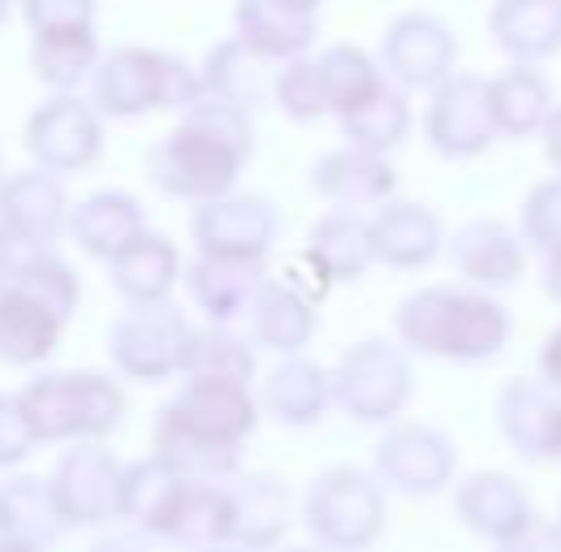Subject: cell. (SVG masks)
I'll list each match as a JSON object with an SVG mask.
<instances>
[{"label": "cell", "mask_w": 561, "mask_h": 552, "mask_svg": "<svg viewBox=\"0 0 561 552\" xmlns=\"http://www.w3.org/2000/svg\"><path fill=\"white\" fill-rule=\"evenodd\" d=\"M251 151V108L204 91L195 104L182 108V122L147 151V173L164 195L204 204L233 191Z\"/></svg>", "instance_id": "obj_1"}, {"label": "cell", "mask_w": 561, "mask_h": 552, "mask_svg": "<svg viewBox=\"0 0 561 552\" xmlns=\"http://www.w3.org/2000/svg\"><path fill=\"white\" fill-rule=\"evenodd\" d=\"M393 329L402 345L420 349L427 358L484 363V358H496L510 342V311L480 289L423 285L398 302Z\"/></svg>", "instance_id": "obj_2"}, {"label": "cell", "mask_w": 561, "mask_h": 552, "mask_svg": "<svg viewBox=\"0 0 561 552\" xmlns=\"http://www.w3.org/2000/svg\"><path fill=\"white\" fill-rule=\"evenodd\" d=\"M199 95H204L199 69L160 48H113L91 69V104L117 122H130L156 108H186Z\"/></svg>", "instance_id": "obj_3"}, {"label": "cell", "mask_w": 561, "mask_h": 552, "mask_svg": "<svg viewBox=\"0 0 561 552\" xmlns=\"http://www.w3.org/2000/svg\"><path fill=\"white\" fill-rule=\"evenodd\" d=\"M18 398L39 445L104 440L126 418V393L100 371H53L31 380Z\"/></svg>", "instance_id": "obj_4"}, {"label": "cell", "mask_w": 561, "mask_h": 552, "mask_svg": "<svg viewBox=\"0 0 561 552\" xmlns=\"http://www.w3.org/2000/svg\"><path fill=\"white\" fill-rule=\"evenodd\" d=\"M389 501L380 480L354 467H329L302 492V527L329 549H367L380 540Z\"/></svg>", "instance_id": "obj_5"}, {"label": "cell", "mask_w": 561, "mask_h": 552, "mask_svg": "<svg viewBox=\"0 0 561 552\" xmlns=\"http://www.w3.org/2000/svg\"><path fill=\"white\" fill-rule=\"evenodd\" d=\"M415 393L411 358L398 345L367 337L351 345L333 367V402L354 423H389Z\"/></svg>", "instance_id": "obj_6"}, {"label": "cell", "mask_w": 561, "mask_h": 552, "mask_svg": "<svg viewBox=\"0 0 561 552\" xmlns=\"http://www.w3.org/2000/svg\"><path fill=\"white\" fill-rule=\"evenodd\" d=\"M186 342H191V324L178 307H169V298L164 302H130V311L117 315L108 329V358L122 376L142 380V384H160L182 371Z\"/></svg>", "instance_id": "obj_7"}, {"label": "cell", "mask_w": 561, "mask_h": 552, "mask_svg": "<svg viewBox=\"0 0 561 552\" xmlns=\"http://www.w3.org/2000/svg\"><path fill=\"white\" fill-rule=\"evenodd\" d=\"M22 147L39 169L53 173H82L104 151V113L95 104H82L70 91H57L48 104H39L22 130Z\"/></svg>", "instance_id": "obj_8"}, {"label": "cell", "mask_w": 561, "mask_h": 552, "mask_svg": "<svg viewBox=\"0 0 561 552\" xmlns=\"http://www.w3.org/2000/svg\"><path fill=\"white\" fill-rule=\"evenodd\" d=\"M427 142L445 156V160H471L480 151H489L496 142V117H492L489 82L476 73H449L432 87V104H427Z\"/></svg>", "instance_id": "obj_9"}, {"label": "cell", "mask_w": 561, "mask_h": 552, "mask_svg": "<svg viewBox=\"0 0 561 552\" xmlns=\"http://www.w3.org/2000/svg\"><path fill=\"white\" fill-rule=\"evenodd\" d=\"M122 462L100 440H73L48 475L70 527H100L122 518Z\"/></svg>", "instance_id": "obj_10"}, {"label": "cell", "mask_w": 561, "mask_h": 552, "mask_svg": "<svg viewBox=\"0 0 561 552\" xmlns=\"http://www.w3.org/2000/svg\"><path fill=\"white\" fill-rule=\"evenodd\" d=\"M380 69L398 87L411 91H432L440 78H449L458 66V39L436 13H402L385 26L380 35Z\"/></svg>", "instance_id": "obj_11"}, {"label": "cell", "mask_w": 561, "mask_h": 552, "mask_svg": "<svg viewBox=\"0 0 561 552\" xmlns=\"http://www.w3.org/2000/svg\"><path fill=\"white\" fill-rule=\"evenodd\" d=\"M280 233V220L264 195H216L204 199L191 216V238L199 255L229 260H268Z\"/></svg>", "instance_id": "obj_12"}, {"label": "cell", "mask_w": 561, "mask_h": 552, "mask_svg": "<svg viewBox=\"0 0 561 552\" xmlns=\"http://www.w3.org/2000/svg\"><path fill=\"white\" fill-rule=\"evenodd\" d=\"M454 471H458V453L449 436H440L427 423H402L385 432L376 445V480L407 496H432L449 487Z\"/></svg>", "instance_id": "obj_13"}, {"label": "cell", "mask_w": 561, "mask_h": 552, "mask_svg": "<svg viewBox=\"0 0 561 552\" xmlns=\"http://www.w3.org/2000/svg\"><path fill=\"white\" fill-rule=\"evenodd\" d=\"M0 225L18 246L44 251L70 229V195L53 169H22L0 182Z\"/></svg>", "instance_id": "obj_14"}, {"label": "cell", "mask_w": 561, "mask_h": 552, "mask_svg": "<svg viewBox=\"0 0 561 552\" xmlns=\"http://www.w3.org/2000/svg\"><path fill=\"white\" fill-rule=\"evenodd\" d=\"M496 427L527 462L561 458V393L545 380H510L496 398Z\"/></svg>", "instance_id": "obj_15"}, {"label": "cell", "mask_w": 561, "mask_h": 552, "mask_svg": "<svg viewBox=\"0 0 561 552\" xmlns=\"http://www.w3.org/2000/svg\"><path fill=\"white\" fill-rule=\"evenodd\" d=\"M164 411L225 445H242L260 423V402L251 398V384L211 380V376H186V384L178 389L173 402H164Z\"/></svg>", "instance_id": "obj_16"}, {"label": "cell", "mask_w": 561, "mask_h": 552, "mask_svg": "<svg viewBox=\"0 0 561 552\" xmlns=\"http://www.w3.org/2000/svg\"><path fill=\"white\" fill-rule=\"evenodd\" d=\"M454 509L467 531H476L480 540L501 544V549H510L536 518L523 483L505 471H476L471 480H462L454 492Z\"/></svg>", "instance_id": "obj_17"}, {"label": "cell", "mask_w": 561, "mask_h": 552, "mask_svg": "<svg viewBox=\"0 0 561 552\" xmlns=\"http://www.w3.org/2000/svg\"><path fill=\"white\" fill-rule=\"evenodd\" d=\"M70 531L53 480L39 475H13L0 483V549L4 552H39L53 549Z\"/></svg>", "instance_id": "obj_18"}, {"label": "cell", "mask_w": 561, "mask_h": 552, "mask_svg": "<svg viewBox=\"0 0 561 552\" xmlns=\"http://www.w3.org/2000/svg\"><path fill=\"white\" fill-rule=\"evenodd\" d=\"M449 264L471 285L505 289L527 273V246L523 233L510 229L505 220H467L449 238Z\"/></svg>", "instance_id": "obj_19"}, {"label": "cell", "mask_w": 561, "mask_h": 552, "mask_svg": "<svg viewBox=\"0 0 561 552\" xmlns=\"http://www.w3.org/2000/svg\"><path fill=\"white\" fill-rule=\"evenodd\" d=\"M311 191L320 199L337 207H380L385 199H393L398 191V173L393 164L380 156V151H367V147H337L329 156L316 160L311 169Z\"/></svg>", "instance_id": "obj_20"}, {"label": "cell", "mask_w": 561, "mask_h": 552, "mask_svg": "<svg viewBox=\"0 0 561 552\" xmlns=\"http://www.w3.org/2000/svg\"><path fill=\"white\" fill-rule=\"evenodd\" d=\"M371 225V251H376V264H389V268H427L440 246H445V229H440V216L423 204H407V199H385L380 211L367 220Z\"/></svg>", "instance_id": "obj_21"}, {"label": "cell", "mask_w": 561, "mask_h": 552, "mask_svg": "<svg viewBox=\"0 0 561 552\" xmlns=\"http://www.w3.org/2000/svg\"><path fill=\"white\" fill-rule=\"evenodd\" d=\"M247 329H251V345H260V349L298 354L311 345L316 329H320V315H316V302L302 298L289 280L264 276L251 307H247Z\"/></svg>", "instance_id": "obj_22"}, {"label": "cell", "mask_w": 561, "mask_h": 552, "mask_svg": "<svg viewBox=\"0 0 561 552\" xmlns=\"http://www.w3.org/2000/svg\"><path fill=\"white\" fill-rule=\"evenodd\" d=\"M316 13L311 4H294V0H238L233 4V35L247 39L255 53L273 57V61H289L302 57L316 39Z\"/></svg>", "instance_id": "obj_23"}, {"label": "cell", "mask_w": 561, "mask_h": 552, "mask_svg": "<svg viewBox=\"0 0 561 552\" xmlns=\"http://www.w3.org/2000/svg\"><path fill=\"white\" fill-rule=\"evenodd\" d=\"M70 324L53 315L35 294L4 280L0 285V363L9 367H35L44 363Z\"/></svg>", "instance_id": "obj_24"}, {"label": "cell", "mask_w": 561, "mask_h": 552, "mask_svg": "<svg viewBox=\"0 0 561 552\" xmlns=\"http://www.w3.org/2000/svg\"><path fill=\"white\" fill-rule=\"evenodd\" d=\"M186 289L195 307L211 324H229L247 315L260 280H264V260H229V255H199L191 268H182Z\"/></svg>", "instance_id": "obj_25"}, {"label": "cell", "mask_w": 561, "mask_h": 552, "mask_svg": "<svg viewBox=\"0 0 561 552\" xmlns=\"http://www.w3.org/2000/svg\"><path fill=\"white\" fill-rule=\"evenodd\" d=\"M147 229V216L135 195L126 191H95L87 199L70 207V238L78 251H87L91 260H113L130 238H139Z\"/></svg>", "instance_id": "obj_26"}, {"label": "cell", "mask_w": 561, "mask_h": 552, "mask_svg": "<svg viewBox=\"0 0 561 552\" xmlns=\"http://www.w3.org/2000/svg\"><path fill=\"white\" fill-rule=\"evenodd\" d=\"M182 276V255L169 238L142 229L130 238L113 260H108V280L126 302H164Z\"/></svg>", "instance_id": "obj_27"}, {"label": "cell", "mask_w": 561, "mask_h": 552, "mask_svg": "<svg viewBox=\"0 0 561 552\" xmlns=\"http://www.w3.org/2000/svg\"><path fill=\"white\" fill-rule=\"evenodd\" d=\"M489 35L514 61H545L561 48V0H492Z\"/></svg>", "instance_id": "obj_28"}, {"label": "cell", "mask_w": 561, "mask_h": 552, "mask_svg": "<svg viewBox=\"0 0 561 552\" xmlns=\"http://www.w3.org/2000/svg\"><path fill=\"white\" fill-rule=\"evenodd\" d=\"M260 406L285 427H311L333 406V371L320 363H307L298 354H285V363L268 371Z\"/></svg>", "instance_id": "obj_29"}, {"label": "cell", "mask_w": 561, "mask_h": 552, "mask_svg": "<svg viewBox=\"0 0 561 552\" xmlns=\"http://www.w3.org/2000/svg\"><path fill=\"white\" fill-rule=\"evenodd\" d=\"M277 73H280V61L255 53V48H251L247 39H238V35H233V39H220L208 57H204V69H199L208 95L233 100V104H242V108H255V104L273 100Z\"/></svg>", "instance_id": "obj_30"}, {"label": "cell", "mask_w": 561, "mask_h": 552, "mask_svg": "<svg viewBox=\"0 0 561 552\" xmlns=\"http://www.w3.org/2000/svg\"><path fill=\"white\" fill-rule=\"evenodd\" d=\"M151 453L169 462L182 480H233L242 471V445L211 440L204 432L178 423L169 411H160L151 432Z\"/></svg>", "instance_id": "obj_31"}, {"label": "cell", "mask_w": 561, "mask_h": 552, "mask_svg": "<svg viewBox=\"0 0 561 552\" xmlns=\"http://www.w3.org/2000/svg\"><path fill=\"white\" fill-rule=\"evenodd\" d=\"M233 501V544L273 549L285 540L294 518V496L277 475H242L229 487Z\"/></svg>", "instance_id": "obj_32"}, {"label": "cell", "mask_w": 561, "mask_h": 552, "mask_svg": "<svg viewBox=\"0 0 561 552\" xmlns=\"http://www.w3.org/2000/svg\"><path fill=\"white\" fill-rule=\"evenodd\" d=\"M489 100L501 138H536L553 113V91L536 61H514L505 73L489 78Z\"/></svg>", "instance_id": "obj_33"}, {"label": "cell", "mask_w": 561, "mask_h": 552, "mask_svg": "<svg viewBox=\"0 0 561 552\" xmlns=\"http://www.w3.org/2000/svg\"><path fill=\"white\" fill-rule=\"evenodd\" d=\"M160 540H173V544H186V549L233 544V501H229V487H220V480H186Z\"/></svg>", "instance_id": "obj_34"}, {"label": "cell", "mask_w": 561, "mask_h": 552, "mask_svg": "<svg viewBox=\"0 0 561 552\" xmlns=\"http://www.w3.org/2000/svg\"><path fill=\"white\" fill-rule=\"evenodd\" d=\"M307 251L320 260V268L333 276V285H346L358 280L376 264V251H371V225L354 211H329L311 225L307 233Z\"/></svg>", "instance_id": "obj_35"}, {"label": "cell", "mask_w": 561, "mask_h": 552, "mask_svg": "<svg viewBox=\"0 0 561 552\" xmlns=\"http://www.w3.org/2000/svg\"><path fill=\"white\" fill-rule=\"evenodd\" d=\"M182 487H186V480L169 462H160L156 453L142 462H130L122 471V518L135 522L147 536H164V522H169Z\"/></svg>", "instance_id": "obj_36"}, {"label": "cell", "mask_w": 561, "mask_h": 552, "mask_svg": "<svg viewBox=\"0 0 561 552\" xmlns=\"http://www.w3.org/2000/svg\"><path fill=\"white\" fill-rule=\"evenodd\" d=\"M100 61V39L95 26H66V31H35L31 35V73L53 87L73 91Z\"/></svg>", "instance_id": "obj_37"}, {"label": "cell", "mask_w": 561, "mask_h": 552, "mask_svg": "<svg viewBox=\"0 0 561 552\" xmlns=\"http://www.w3.org/2000/svg\"><path fill=\"white\" fill-rule=\"evenodd\" d=\"M316 66H320V82H324V95H329V113H346L354 104H363V100H371L380 87H389L385 82V69L376 57H367L363 48H354V44H333V48H324L320 57H316Z\"/></svg>", "instance_id": "obj_38"}, {"label": "cell", "mask_w": 561, "mask_h": 552, "mask_svg": "<svg viewBox=\"0 0 561 552\" xmlns=\"http://www.w3.org/2000/svg\"><path fill=\"white\" fill-rule=\"evenodd\" d=\"M337 122H342L346 142L385 156V151H393V147L407 138V130H411V104H407L402 91L380 87L371 100H363V104L346 108Z\"/></svg>", "instance_id": "obj_39"}, {"label": "cell", "mask_w": 561, "mask_h": 552, "mask_svg": "<svg viewBox=\"0 0 561 552\" xmlns=\"http://www.w3.org/2000/svg\"><path fill=\"white\" fill-rule=\"evenodd\" d=\"M182 376H211V380L251 384V376H255V349L242 342V337H233L225 324L191 329L186 358H182Z\"/></svg>", "instance_id": "obj_40"}, {"label": "cell", "mask_w": 561, "mask_h": 552, "mask_svg": "<svg viewBox=\"0 0 561 552\" xmlns=\"http://www.w3.org/2000/svg\"><path fill=\"white\" fill-rule=\"evenodd\" d=\"M9 280L22 285L26 294H35V298H39L53 315H61L66 324L78 315V298H82L78 273H73L61 255H53L48 246H44V251H26V255L18 260V268L9 273Z\"/></svg>", "instance_id": "obj_41"}, {"label": "cell", "mask_w": 561, "mask_h": 552, "mask_svg": "<svg viewBox=\"0 0 561 552\" xmlns=\"http://www.w3.org/2000/svg\"><path fill=\"white\" fill-rule=\"evenodd\" d=\"M273 100H277L280 113H285L289 122H298V126L329 117V95H324V82H320V66H316V57H307V53H302V57L280 61Z\"/></svg>", "instance_id": "obj_42"}, {"label": "cell", "mask_w": 561, "mask_h": 552, "mask_svg": "<svg viewBox=\"0 0 561 552\" xmlns=\"http://www.w3.org/2000/svg\"><path fill=\"white\" fill-rule=\"evenodd\" d=\"M523 242L536 246L540 255L561 251V173L540 182L527 199H523Z\"/></svg>", "instance_id": "obj_43"}, {"label": "cell", "mask_w": 561, "mask_h": 552, "mask_svg": "<svg viewBox=\"0 0 561 552\" xmlns=\"http://www.w3.org/2000/svg\"><path fill=\"white\" fill-rule=\"evenodd\" d=\"M39 449V436L22 411L18 393H0V467H18Z\"/></svg>", "instance_id": "obj_44"}, {"label": "cell", "mask_w": 561, "mask_h": 552, "mask_svg": "<svg viewBox=\"0 0 561 552\" xmlns=\"http://www.w3.org/2000/svg\"><path fill=\"white\" fill-rule=\"evenodd\" d=\"M22 18L35 31H66V26H95V0H22Z\"/></svg>", "instance_id": "obj_45"}, {"label": "cell", "mask_w": 561, "mask_h": 552, "mask_svg": "<svg viewBox=\"0 0 561 552\" xmlns=\"http://www.w3.org/2000/svg\"><path fill=\"white\" fill-rule=\"evenodd\" d=\"M540 380L553 384L561 393V324L545 337V345H540Z\"/></svg>", "instance_id": "obj_46"}, {"label": "cell", "mask_w": 561, "mask_h": 552, "mask_svg": "<svg viewBox=\"0 0 561 552\" xmlns=\"http://www.w3.org/2000/svg\"><path fill=\"white\" fill-rule=\"evenodd\" d=\"M540 138H545V156H549V164L561 173V104H553V113L545 117Z\"/></svg>", "instance_id": "obj_47"}, {"label": "cell", "mask_w": 561, "mask_h": 552, "mask_svg": "<svg viewBox=\"0 0 561 552\" xmlns=\"http://www.w3.org/2000/svg\"><path fill=\"white\" fill-rule=\"evenodd\" d=\"M13 268H18V242H13V233L0 225V285L9 280Z\"/></svg>", "instance_id": "obj_48"}, {"label": "cell", "mask_w": 561, "mask_h": 552, "mask_svg": "<svg viewBox=\"0 0 561 552\" xmlns=\"http://www.w3.org/2000/svg\"><path fill=\"white\" fill-rule=\"evenodd\" d=\"M545 294L561 302V251H549L545 255Z\"/></svg>", "instance_id": "obj_49"}, {"label": "cell", "mask_w": 561, "mask_h": 552, "mask_svg": "<svg viewBox=\"0 0 561 552\" xmlns=\"http://www.w3.org/2000/svg\"><path fill=\"white\" fill-rule=\"evenodd\" d=\"M4 18H9V0H0V26H4Z\"/></svg>", "instance_id": "obj_50"}, {"label": "cell", "mask_w": 561, "mask_h": 552, "mask_svg": "<svg viewBox=\"0 0 561 552\" xmlns=\"http://www.w3.org/2000/svg\"><path fill=\"white\" fill-rule=\"evenodd\" d=\"M294 4H311V9H320V0H294Z\"/></svg>", "instance_id": "obj_51"}, {"label": "cell", "mask_w": 561, "mask_h": 552, "mask_svg": "<svg viewBox=\"0 0 561 552\" xmlns=\"http://www.w3.org/2000/svg\"><path fill=\"white\" fill-rule=\"evenodd\" d=\"M558 522H561V505H558Z\"/></svg>", "instance_id": "obj_52"}]
</instances>
